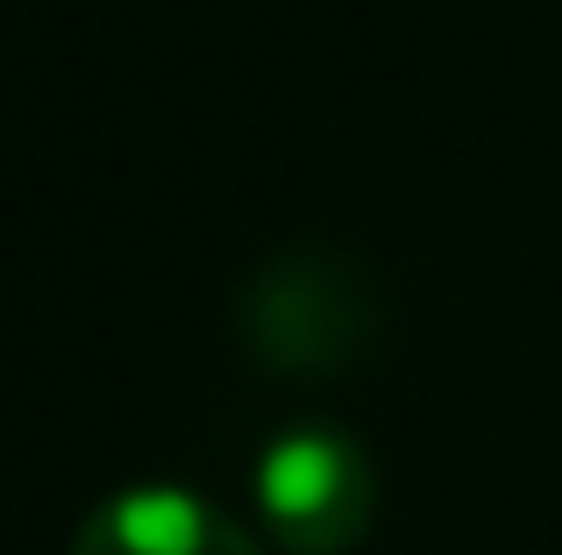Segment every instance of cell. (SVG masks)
I'll return each instance as SVG.
<instances>
[{"label": "cell", "mask_w": 562, "mask_h": 555, "mask_svg": "<svg viewBox=\"0 0 562 555\" xmlns=\"http://www.w3.org/2000/svg\"><path fill=\"white\" fill-rule=\"evenodd\" d=\"M235 328H243V349L263 371L328 377L371 349L378 285L363 278V264H349L335 250H278L235 292Z\"/></svg>", "instance_id": "1"}, {"label": "cell", "mask_w": 562, "mask_h": 555, "mask_svg": "<svg viewBox=\"0 0 562 555\" xmlns=\"http://www.w3.org/2000/svg\"><path fill=\"white\" fill-rule=\"evenodd\" d=\"M249 499L285 555H349L378 520V463L335 420H292L263 442Z\"/></svg>", "instance_id": "2"}, {"label": "cell", "mask_w": 562, "mask_h": 555, "mask_svg": "<svg viewBox=\"0 0 562 555\" xmlns=\"http://www.w3.org/2000/svg\"><path fill=\"white\" fill-rule=\"evenodd\" d=\"M71 555H263L243 520L186 485H128L86 513Z\"/></svg>", "instance_id": "3"}]
</instances>
